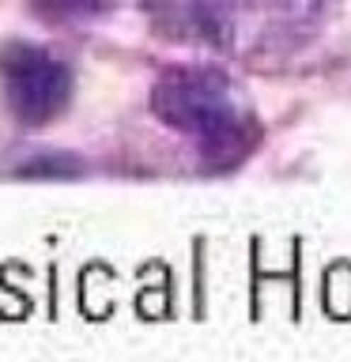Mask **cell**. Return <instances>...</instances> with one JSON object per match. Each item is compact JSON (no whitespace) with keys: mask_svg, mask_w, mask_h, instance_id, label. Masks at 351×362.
<instances>
[{"mask_svg":"<svg viewBox=\"0 0 351 362\" xmlns=\"http://www.w3.org/2000/svg\"><path fill=\"white\" fill-rule=\"evenodd\" d=\"M151 110L170 129L200 140L212 166H234L257 140L253 117L238 106L226 76L215 68H174L155 83Z\"/></svg>","mask_w":351,"mask_h":362,"instance_id":"cell-1","label":"cell"},{"mask_svg":"<svg viewBox=\"0 0 351 362\" xmlns=\"http://www.w3.org/2000/svg\"><path fill=\"white\" fill-rule=\"evenodd\" d=\"M0 87L19 121L42 124L64 110L72 95V72L38 45L11 42L0 53Z\"/></svg>","mask_w":351,"mask_h":362,"instance_id":"cell-2","label":"cell"},{"mask_svg":"<svg viewBox=\"0 0 351 362\" xmlns=\"http://www.w3.org/2000/svg\"><path fill=\"white\" fill-rule=\"evenodd\" d=\"M151 27L174 42H223L234 0H144Z\"/></svg>","mask_w":351,"mask_h":362,"instance_id":"cell-3","label":"cell"},{"mask_svg":"<svg viewBox=\"0 0 351 362\" xmlns=\"http://www.w3.org/2000/svg\"><path fill=\"white\" fill-rule=\"evenodd\" d=\"M113 0H34V8L50 19H79V16H95V11L110 8Z\"/></svg>","mask_w":351,"mask_h":362,"instance_id":"cell-4","label":"cell"}]
</instances>
